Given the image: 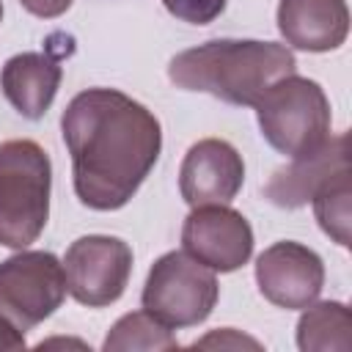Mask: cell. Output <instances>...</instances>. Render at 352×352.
<instances>
[{"instance_id": "1", "label": "cell", "mask_w": 352, "mask_h": 352, "mask_svg": "<svg viewBox=\"0 0 352 352\" xmlns=\"http://www.w3.org/2000/svg\"><path fill=\"white\" fill-rule=\"evenodd\" d=\"M72 182L82 206L116 212L132 201L162 151V126L138 99L116 88H85L60 116Z\"/></svg>"}, {"instance_id": "2", "label": "cell", "mask_w": 352, "mask_h": 352, "mask_svg": "<svg viewBox=\"0 0 352 352\" xmlns=\"http://www.w3.org/2000/svg\"><path fill=\"white\" fill-rule=\"evenodd\" d=\"M292 47L258 38H214L170 58L168 80L182 91L209 94L226 104L253 107L272 82L294 74Z\"/></svg>"}, {"instance_id": "3", "label": "cell", "mask_w": 352, "mask_h": 352, "mask_svg": "<svg viewBox=\"0 0 352 352\" xmlns=\"http://www.w3.org/2000/svg\"><path fill=\"white\" fill-rule=\"evenodd\" d=\"M52 162L36 140L0 143V245L25 250L50 220Z\"/></svg>"}, {"instance_id": "4", "label": "cell", "mask_w": 352, "mask_h": 352, "mask_svg": "<svg viewBox=\"0 0 352 352\" xmlns=\"http://www.w3.org/2000/svg\"><path fill=\"white\" fill-rule=\"evenodd\" d=\"M253 107L264 140L289 160L316 151L330 138V99L316 80L286 74Z\"/></svg>"}, {"instance_id": "5", "label": "cell", "mask_w": 352, "mask_h": 352, "mask_svg": "<svg viewBox=\"0 0 352 352\" xmlns=\"http://www.w3.org/2000/svg\"><path fill=\"white\" fill-rule=\"evenodd\" d=\"M217 297L220 286L209 267L184 250H168L151 264L140 305L170 330H182L206 322L217 305Z\"/></svg>"}, {"instance_id": "6", "label": "cell", "mask_w": 352, "mask_h": 352, "mask_svg": "<svg viewBox=\"0 0 352 352\" xmlns=\"http://www.w3.org/2000/svg\"><path fill=\"white\" fill-rule=\"evenodd\" d=\"M66 292L63 261L50 250H19L0 261V316L19 333L50 319Z\"/></svg>"}, {"instance_id": "7", "label": "cell", "mask_w": 352, "mask_h": 352, "mask_svg": "<svg viewBox=\"0 0 352 352\" xmlns=\"http://www.w3.org/2000/svg\"><path fill=\"white\" fill-rule=\"evenodd\" d=\"M66 289L88 308L113 305L132 275V248L110 234H88L69 245L63 256Z\"/></svg>"}, {"instance_id": "8", "label": "cell", "mask_w": 352, "mask_h": 352, "mask_svg": "<svg viewBox=\"0 0 352 352\" xmlns=\"http://www.w3.org/2000/svg\"><path fill=\"white\" fill-rule=\"evenodd\" d=\"M253 228L228 204L192 206L182 226V248L212 272H234L253 256Z\"/></svg>"}, {"instance_id": "9", "label": "cell", "mask_w": 352, "mask_h": 352, "mask_svg": "<svg viewBox=\"0 0 352 352\" xmlns=\"http://www.w3.org/2000/svg\"><path fill=\"white\" fill-rule=\"evenodd\" d=\"M256 283L267 302L286 311H302L324 286L322 256L302 242H275L256 258Z\"/></svg>"}, {"instance_id": "10", "label": "cell", "mask_w": 352, "mask_h": 352, "mask_svg": "<svg viewBox=\"0 0 352 352\" xmlns=\"http://www.w3.org/2000/svg\"><path fill=\"white\" fill-rule=\"evenodd\" d=\"M245 182L242 154L220 138L192 143L179 168V192L187 206L231 204Z\"/></svg>"}, {"instance_id": "11", "label": "cell", "mask_w": 352, "mask_h": 352, "mask_svg": "<svg viewBox=\"0 0 352 352\" xmlns=\"http://www.w3.org/2000/svg\"><path fill=\"white\" fill-rule=\"evenodd\" d=\"M349 168V135L341 132L327 138L316 151L294 157L289 165L278 168L264 184V198L280 209L305 206L314 192L338 170Z\"/></svg>"}, {"instance_id": "12", "label": "cell", "mask_w": 352, "mask_h": 352, "mask_svg": "<svg viewBox=\"0 0 352 352\" xmlns=\"http://www.w3.org/2000/svg\"><path fill=\"white\" fill-rule=\"evenodd\" d=\"M278 30L286 47L302 52L338 50L349 36L346 0H280Z\"/></svg>"}, {"instance_id": "13", "label": "cell", "mask_w": 352, "mask_h": 352, "mask_svg": "<svg viewBox=\"0 0 352 352\" xmlns=\"http://www.w3.org/2000/svg\"><path fill=\"white\" fill-rule=\"evenodd\" d=\"M60 77L63 69L55 58L44 52H19L3 63L0 88L19 116L38 121L52 107L60 88Z\"/></svg>"}, {"instance_id": "14", "label": "cell", "mask_w": 352, "mask_h": 352, "mask_svg": "<svg viewBox=\"0 0 352 352\" xmlns=\"http://www.w3.org/2000/svg\"><path fill=\"white\" fill-rule=\"evenodd\" d=\"M297 346L302 352H349L352 349V316L338 300L311 302L297 322Z\"/></svg>"}, {"instance_id": "15", "label": "cell", "mask_w": 352, "mask_h": 352, "mask_svg": "<svg viewBox=\"0 0 352 352\" xmlns=\"http://www.w3.org/2000/svg\"><path fill=\"white\" fill-rule=\"evenodd\" d=\"M179 338L168 324H162L148 311L124 314L107 333L102 349L104 352H165L176 349Z\"/></svg>"}, {"instance_id": "16", "label": "cell", "mask_w": 352, "mask_h": 352, "mask_svg": "<svg viewBox=\"0 0 352 352\" xmlns=\"http://www.w3.org/2000/svg\"><path fill=\"white\" fill-rule=\"evenodd\" d=\"M319 228L341 248H349V226H352V170L344 168L330 176L311 198Z\"/></svg>"}, {"instance_id": "17", "label": "cell", "mask_w": 352, "mask_h": 352, "mask_svg": "<svg viewBox=\"0 0 352 352\" xmlns=\"http://www.w3.org/2000/svg\"><path fill=\"white\" fill-rule=\"evenodd\" d=\"M228 0H162L165 11L187 25H209L226 11Z\"/></svg>"}, {"instance_id": "18", "label": "cell", "mask_w": 352, "mask_h": 352, "mask_svg": "<svg viewBox=\"0 0 352 352\" xmlns=\"http://www.w3.org/2000/svg\"><path fill=\"white\" fill-rule=\"evenodd\" d=\"M192 346H195V349H198V346H220V349H242V346H250V349H261V344H258L256 338H248V336L236 333L234 327L212 330L209 336L198 338Z\"/></svg>"}, {"instance_id": "19", "label": "cell", "mask_w": 352, "mask_h": 352, "mask_svg": "<svg viewBox=\"0 0 352 352\" xmlns=\"http://www.w3.org/2000/svg\"><path fill=\"white\" fill-rule=\"evenodd\" d=\"M74 0H19V6L38 19H58L72 8Z\"/></svg>"}, {"instance_id": "20", "label": "cell", "mask_w": 352, "mask_h": 352, "mask_svg": "<svg viewBox=\"0 0 352 352\" xmlns=\"http://www.w3.org/2000/svg\"><path fill=\"white\" fill-rule=\"evenodd\" d=\"M25 346V333H19L11 322L0 316V349H22Z\"/></svg>"}, {"instance_id": "21", "label": "cell", "mask_w": 352, "mask_h": 352, "mask_svg": "<svg viewBox=\"0 0 352 352\" xmlns=\"http://www.w3.org/2000/svg\"><path fill=\"white\" fill-rule=\"evenodd\" d=\"M0 22H3V0H0Z\"/></svg>"}]
</instances>
